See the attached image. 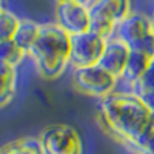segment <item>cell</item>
<instances>
[{"instance_id": "obj_1", "label": "cell", "mask_w": 154, "mask_h": 154, "mask_svg": "<svg viewBox=\"0 0 154 154\" xmlns=\"http://www.w3.org/2000/svg\"><path fill=\"white\" fill-rule=\"evenodd\" d=\"M99 120L108 134L133 146L149 130L151 112L137 93L116 89L100 100Z\"/></svg>"}, {"instance_id": "obj_2", "label": "cell", "mask_w": 154, "mask_h": 154, "mask_svg": "<svg viewBox=\"0 0 154 154\" xmlns=\"http://www.w3.org/2000/svg\"><path fill=\"white\" fill-rule=\"evenodd\" d=\"M69 51L71 35L57 23H43L40 25L37 40L28 51V57L43 79L53 80L69 66Z\"/></svg>"}, {"instance_id": "obj_3", "label": "cell", "mask_w": 154, "mask_h": 154, "mask_svg": "<svg viewBox=\"0 0 154 154\" xmlns=\"http://www.w3.org/2000/svg\"><path fill=\"white\" fill-rule=\"evenodd\" d=\"M89 9V31L105 40L114 37L119 23L131 14V0H93Z\"/></svg>"}, {"instance_id": "obj_4", "label": "cell", "mask_w": 154, "mask_h": 154, "mask_svg": "<svg viewBox=\"0 0 154 154\" xmlns=\"http://www.w3.org/2000/svg\"><path fill=\"white\" fill-rule=\"evenodd\" d=\"M71 82L79 93L85 96L97 97L100 100L114 93L119 86L117 77L109 74L106 69H103L99 65L72 68Z\"/></svg>"}, {"instance_id": "obj_5", "label": "cell", "mask_w": 154, "mask_h": 154, "mask_svg": "<svg viewBox=\"0 0 154 154\" xmlns=\"http://www.w3.org/2000/svg\"><path fill=\"white\" fill-rule=\"evenodd\" d=\"M42 154H83L79 131L66 123L49 125L37 137Z\"/></svg>"}, {"instance_id": "obj_6", "label": "cell", "mask_w": 154, "mask_h": 154, "mask_svg": "<svg viewBox=\"0 0 154 154\" xmlns=\"http://www.w3.org/2000/svg\"><path fill=\"white\" fill-rule=\"evenodd\" d=\"M106 40L93 31L71 35L69 65L72 68H83L97 65L102 53L105 49Z\"/></svg>"}, {"instance_id": "obj_7", "label": "cell", "mask_w": 154, "mask_h": 154, "mask_svg": "<svg viewBox=\"0 0 154 154\" xmlns=\"http://www.w3.org/2000/svg\"><path fill=\"white\" fill-rule=\"evenodd\" d=\"M56 23L69 35L89 31V9L86 5L60 0L56 3Z\"/></svg>"}, {"instance_id": "obj_8", "label": "cell", "mask_w": 154, "mask_h": 154, "mask_svg": "<svg viewBox=\"0 0 154 154\" xmlns=\"http://www.w3.org/2000/svg\"><path fill=\"white\" fill-rule=\"evenodd\" d=\"M151 32V19L142 12L133 11L130 16L119 23L114 37L120 38L131 49H137Z\"/></svg>"}, {"instance_id": "obj_9", "label": "cell", "mask_w": 154, "mask_h": 154, "mask_svg": "<svg viewBox=\"0 0 154 154\" xmlns=\"http://www.w3.org/2000/svg\"><path fill=\"white\" fill-rule=\"evenodd\" d=\"M130 51H131V48L126 43H123L120 38L111 37L106 40L105 49L102 53V57H100L97 65L102 66L103 69H106L109 74L116 75L120 80L123 69L126 66L128 57H130Z\"/></svg>"}, {"instance_id": "obj_10", "label": "cell", "mask_w": 154, "mask_h": 154, "mask_svg": "<svg viewBox=\"0 0 154 154\" xmlns=\"http://www.w3.org/2000/svg\"><path fill=\"white\" fill-rule=\"evenodd\" d=\"M151 57L146 56L145 53H142V51L139 49H131L130 51V57H128V62H126V66L123 69V74L120 77V82H123L128 89H133L139 80L143 77L145 71L148 69L149 63H151Z\"/></svg>"}, {"instance_id": "obj_11", "label": "cell", "mask_w": 154, "mask_h": 154, "mask_svg": "<svg viewBox=\"0 0 154 154\" xmlns=\"http://www.w3.org/2000/svg\"><path fill=\"white\" fill-rule=\"evenodd\" d=\"M17 68L0 62V108L9 105L17 93Z\"/></svg>"}, {"instance_id": "obj_12", "label": "cell", "mask_w": 154, "mask_h": 154, "mask_svg": "<svg viewBox=\"0 0 154 154\" xmlns=\"http://www.w3.org/2000/svg\"><path fill=\"white\" fill-rule=\"evenodd\" d=\"M38 31H40V23H35L34 20H29V19H20L19 28H17L12 40H14L22 49H25L28 53L32 48L34 42L37 40Z\"/></svg>"}, {"instance_id": "obj_13", "label": "cell", "mask_w": 154, "mask_h": 154, "mask_svg": "<svg viewBox=\"0 0 154 154\" xmlns=\"http://www.w3.org/2000/svg\"><path fill=\"white\" fill-rule=\"evenodd\" d=\"M0 154H42L37 137H23L0 146Z\"/></svg>"}, {"instance_id": "obj_14", "label": "cell", "mask_w": 154, "mask_h": 154, "mask_svg": "<svg viewBox=\"0 0 154 154\" xmlns=\"http://www.w3.org/2000/svg\"><path fill=\"white\" fill-rule=\"evenodd\" d=\"M26 57L28 53L22 49L14 40H0V62L17 68Z\"/></svg>"}, {"instance_id": "obj_15", "label": "cell", "mask_w": 154, "mask_h": 154, "mask_svg": "<svg viewBox=\"0 0 154 154\" xmlns=\"http://www.w3.org/2000/svg\"><path fill=\"white\" fill-rule=\"evenodd\" d=\"M20 19L11 11L3 9L0 12V40H12L19 28Z\"/></svg>"}, {"instance_id": "obj_16", "label": "cell", "mask_w": 154, "mask_h": 154, "mask_svg": "<svg viewBox=\"0 0 154 154\" xmlns=\"http://www.w3.org/2000/svg\"><path fill=\"white\" fill-rule=\"evenodd\" d=\"M137 154H154V130H149L131 146Z\"/></svg>"}, {"instance_id": "obj_17", "label": "cell", "mask_w": 154, "mask_h": 154, "mask_svg": "<svg viewBox=\"0 0 154 154\" xmlns=\"http://www.w3.org/2000/svg\"><path fill=\"white\" fill-rule=\"evenodd\" d=\"M131 91H154V59L151 60L148 69L145 71L143 77Z\"/></svg>"}, {"instance_id": "obj_18", "label": "cell", "mask_w": 154, "mask_h": 154, "mask_svg": "<svg viewBox=\"0 0 154 154\" xmlns=\"http://www.w3.org/2000/svg\"><path fill=\"white\" fill-rule=\"evenodd\" d=\"M134 93H137L140 97H142V100L145 102L146 108L149 109V112H151L149 128H152V130H154V91H134Z\"/></svg>"}, {"instance_id": "obj_19", "label": "cell", "mask_w": 154, "mask_h": 154, "mask_svg": "<svg viewBox=\"0 0 154 154\" xmlns=\"http://www.w3.org/2000/svg\"><path fill=\"white\" fill-rule=\"evenodd\" d=\"M57 2H60V0H57ZM69 2H77V3H82V5H86V6H89V5H91V2H93V0H69Z\"/></svg>"}, {"instance_id": "obj_20", "label": "cell", "mask_w": 154, "mask_h": 154, "mask_svg": "<svg viewBox=\"0 0 154 154\" xmlns=\"http://www.w3.org/2000/svg\"><path fill=\"white\" fill-rule=\"evenodd\" d=\"M151 31H152V34H154V16L151 17Z\"/></svg>"}, {"instance_id": "obj_21", "label": "cell", "mask_w": 154, "mask_h": 154, "mask_svg": "<svg viewBox=\"0 0 154 154\" xmlns=\"http://www.w3.org/2000/svg\"><path fill=\"white\" fill-rule=\"evenodd\" d=\"M3 11V6H2V2H0V12H2Z\"/></svg>"}, {"instance_id": "obj_22", "label": "cell", "mask_w": 154, "mask_h": 154, "mask_svg": "<svg viewBox=\"0 0 154 154\" xmlns=\"http://www.w3.org/2000/svg\"><path fill=\"white\" fill-rule=\"evenodd\" d=\"M0 2H2V0H0Z\"/></svg>"}]
</instances>
